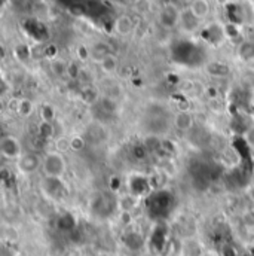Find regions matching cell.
Wrapping results in <instances>:
<instances>
[{
	"instance_id": "obj_1",
	"label": "cell",
	"mask_w": 254,
	"mask_h": 256,
	"mask_svg": "<svg viewBox=\"0 0 254 256\" xmlns=\"http://www.w3.org/2000/svg\"><path fill=\"white\" fill-rule=\"evenodd\" d=\"M67 170V161L64 155L58 151L48 152L42 158V172L45 173V177L52 179H61Z\"/></svg>"
},
{
	"instance_id": "obj_2",
	"label": "cell",
	"mask_w": 254,
	"mask_h": 256,
	"mask_svg": "<svg viewBox=\"0 0 254 256\" xmlns=\"http://www.w3.org/2000/svg\"><path fill=\"white\" fill-rule=\"evenodd\" d=\"M17 168L22 175H33L39 168H42V158L33 152H24L17 159Z\"/></svg>"
},
{
	"instance_id": "obj_3",
	"label": "cell",
	"mask_w": 254,
	"mask_h": 256,
	"mask_svg": "<svg viewBox=\"0 0 254 256\" xmlns=\"http://www.w3.org/2000/svg\"><path fill=\"white\" fill-rule=\"evenodd\" d=\"M181 11L174 3H165L159 12V22L165 28H174L180 24Z\"/></svg>"
},
{
	"instance_id": "obj_4",
	"label": "cell",
	"mask_w": 254,
	"mask_h": 256,
	"mask_svg": "<svg viewBox=\"0 0 254 256\" xmlns=\"http://www.w3.org/2000/svg\"><path fill=\"white\" fill-rule=\"evenodd\" d=\"M0 152L5 158L9 159H18L24 152L21 149L19 140L15 136H5L0 140Z\"/></svg>"
},
{
	"instance_id": "obj_5",
	"label": "cell",
	"mask_w": 254,
	"mask_h": 256,
	"mask_svg": "<svg viewBox=\"0 0 254 256\" xmlns=\"http://www.w3.org/2000/svg\"><path fill=\"white\" fill-rule=\"evenodd\" d=\"M201 20L198 18L192 11L190 8H186L181 11V15H180V27L183 28V30L186 33H195L200 30V27H201Z\"/></svg>"
},
{
	"instance_id": "obj_6",
	"label": "cell",
	"mask_w": 254,
	"mask_h": 256,
	"mask_svg": "<svg viewBox=\"0 0 254 256\" xmlns=\"http://www.w3.org/2000/svg\"><path fill=\"white\" fill-rule=\"evenodd\" d=\"M134 20L129 15H119L113 22V30L119 36H129L134 32Z\"/></svg>"
},
{
	"instance_id": "obj_7",
	"label": "cell",
	"mask_w": 254,
	"mask_h": 256,
	"mask_svg": "<svg viewBox=\"0 0 254 256\" xmlns=\"http://www.w3.org/2000/svg\"><path fill=\"white\" fill-rule=\"evenodd\" d=\"M174 127L179 131H189L193 127V115L189 110H180L174 117Z\"/></svg>"
},
{
	"instance_id": "obj_8",
	"label": "cell",
	"mask_w": 254,
	"mask_h": 256,
	"mask_svg": "<svg viewBox=\"0 0 254 256\" xmlns=\"http://www.w3.org/2000/svg\"><path fill=\"white\" fill-rule=\"evenodd\" d=\"M190 11L200 18L201 21L205 20L210 14V3H208V0H192V3H190Z\"/></svg>"
},
{
	"instance_id": "obj_9",
	"label": "cell",
	"mask_w": 254,
	"mask_h": 256,
	"mask_svg": "<svg viewBox=\"0 0 254 256\" xmlns=\"http://www.w3.org/2000/svg\"><path fill=\"white\" fill-rule=\"evenodd\" d=\"M236 52L242 61H253L254 60V42H251V40L241 42Z\"/></svg>"
},
{
	"instance_id": "obj_10",
	"label": "cell",
	"mask_w": 254,
	"mask_h": 256,
	"mask_svg": "<svg viewBox=\"0 0 254 256\" xmlns=\"http://www.w3.org/2000/svg\"><path fill=\"white\" fill-rule=\"evenodd\" d=\"M98 64H100V67L104 73L111 75V73H115L118 70L119 61H118V57L115 54H109L106 59H103Z\"/></svg>"
},
{
	"instance_id": "obj_11",
	"label": "cell",
	"mask_w": 254,
	"mask_h": 256,
	"mask_svg": "<svg viewBox=\"0 0 254 256\" xmlns=\"http://www.w3.org/2000/svg\"><path fill=\"white\" fill-rule=\"evenodd\" d=\"M207 72L211 75V76H216V78H224L231 73V67L224 63H220V61H214V63H210L207 66Z\"/></svg>"
},
{
	"instance_id": "obj_12",
	"label": "cell",
	"mask_w": 254,
	"mask_h": 256,
	"mask_svg": "<svg viewBox=\"0 0 254 256\" xmlns=\"http://www.w3.org/2000/svg\"><path fill=\"white\" fill-rule=\"evenodd\" d=\"M91 57L95 60V61H101L103 59H106V57L109 55V54H111L110 52V49H109V46L106 45V43H103V42H98V43H95L91 49Z\"/></svg>"
},
{
	"instance_id": "obj_13",
	"label": "cell",
	"mask_w": 254,
	"mask_h": 256,
	"mask_svg": "<svg viewBox=\"0 0 254 256\" xmlns=\"http://www.w3.org/2000/svg\"><path fill=\"white\" fill-rule=\"evenodd\" d=\"M35 110V104L32 100H28V98H21L18 100V106H17V112H18V115L21 117H30L32 113Z\"/></svg>"
},
{
	"instance_id": "obj_14",
	"label": "cell",
	"mask_w": 254,
	"mask_h": 256,
	"mask_svg": "<svg viewBox=\"0 0 254 256\" xmlns=\"http://www.w3.org/2000/svg\"><path fill=\"white\" fill-rule=\"evenodd\" d=\"M14 54H15V57H17L18 60H27L28 57L32 55V51H30V48L25 46V45H18L15 48Z\"/></svg>"
},
{
	"instance_id": "obj_15",
	"label": "cell",
	"mask_w": 254,
	"mask_h": 256,
	"mask_svg": "<svg viewBox=\"0 0 254 256\" xmlns=\"http://www.w3.org/2000/svg\"><path fill=\"white\" fill-rule=\"evenodd\" d=\"M150 6H152V3H150V0H137V2L134 3V8H135V11L138 12V14H147L149 11H150Z\"/></svg>"
},
{
	"instance_id": "obj_16",
	"label": "cell",
	"mask_w": 254,
	"mask_h": 256,
	"mask_svg": "<svg viewBox=\"0 0 254 256\" xmlns=\"http://www.w3.org/2000/svg\"><path fill=\"white\" fill-rule=\"evenodd\" d=\"M141 243H143V240H141V237L138 234H135V233H132V234H129L127 237V244L129 246V249L135 250V249H138L141 246Z\"/></svg>"
},
{
	"instance_id": "obj_17",
	"label": "cell",
	"mask_w": 254,
	"mask_h": 256,
	"mask_svg": "<svg viewBox=\"0 0 254 256\" xmlns=\"http://www.w3.org/2000/svg\"><path fill=\"white\" fill-rule=\"evenodd\" d=\"M97 98V91H94L92 88H85L82 91V100L87 101L88 104L94 103V100Z\"/></svg>"
},
{
	"instance_id": "obj_18",
	"label": "cell",
	"mask_w": 254,
	"mask_h": 256,
	"mask_svg": "<svg viewBox=\"0 0 254 256\" xmlns=\"http://www.w3.org/2000/svg\"><path fill=\"white\" fill-rule=\"evenodd\" d=\"M39 133H40V136L43 137V138H51L52 137V134H54V128H52V125H51V122H42V125H40V128H39Z\"/></svg>"
},
{
	"instance_id": "obj_19",
	"label": "cell",
	"mask_w": 254,
	"mask_h": 256,
	"mask_svg": "<svg viewBox=\"0 0 254 256\" xmlns=\"http://www.w3.org/2000/svg\"><path fill=\"white\" fill-rule=\"evenodd\" d=\"M67 67H69V64H66V63L61 61V60H55V61L52 63V70H54L56 75H64V73H67Z\"/></svg>"
},
{
	"instance_id": "obj_20",
	"label": "cell",
	"mask_w": 254,
	"mask_h": 256,
	"mask_svg": "<svg viewBox=\"0 0 254 256\" xmlns=\"http://www.w3.org/2000/svg\"><path fill=\"white\" fill-rule=\"evenodd\" d=\"M83 146H85L83 137H73V138H70V149H72V151L79 152V151L83 149Z\"/></svg>"
},
{
	"instance_id": "obj_21",
	"label": "cell",
	"mask_w": 254,
	"mask_h": 256,
	"mask_svg": "<svg viewBox=\"0 0 254 256\" xmlns=\"http://www.w3.org/2000/svg\"><path fill=\"white\" fill-rule=\"evenodd\" d=\"M245 141L251 149H254V125L245 131Z\"/></svg>"
},
{
	"instance_id": "obj_22",
	"label": "cell",
	"mask_w": 254,
	"mask_h": 256,
	"mask_svg": "<svg viewBox=\"0 0 254 256\" xmlns=\"http://www.w3.org/2000/svg\"><path fill=\"white\" fill-rule=\"evenodd\" d=\"M77 54H79V59L80 60H87L88 57H91V51L87 46H79L77 48Z\"/></svg>"
},
{
	"instance_id": "obj_23",
	"label": "cell",
	"mask_w": 254,
	"mask_h": 256,
	"mask_svg": "<svg viewBox=\"0 0 254 256\" xmlns=\"http://www.w3.org/2000/svg\"><path fill=\"white\" fill-rule=\"evenodd\" d=\"M67 73H69V76H72V78H77L82 72H80V69L76 66V64H69V67H67Z\"/></svg>"
},
{
	"instance_id": "obj_24",
	"label": "cell",
	"mask_w": 254,
	"mask_h": 256,
	"mask_svg": "<svg viewBox=\"0 0 254 256\" xmlns=\"http://www.w3.org/2000/svg\"><path fill=\"white\" fill-rule=\"evenodd\" d=\"M224 256H236L234 247H231V246H224Z\"/></svg>"
},
{
	"instance_id": "obj_25",
	"label": "cell",
	"mask_w": 254,
	"mask_h": 256,
	"mask_svg": "<svg viewBox=\"0 0 254 256\" xmlns=\"http://www.w3.org/2000/svg\"><path fill=\"white\" fill-rule=\"evenodd\" d=\"M127 2H128V3H132V5H134V3L137 2V0H127Z\"/></svg>"
},
{
	"instance_id": "obj_26",
	"label": "cell",
	"mask_w": 254,
	"mask_h": 256,
	"mask_svg": "<svg viewBox=\"0 0 254 256\" xmlns=\"http://www.w3.org/2000/svg\"><path fill=\"white\" fill-rule=\"evenodd\" d=\"M2 2H3V5H6V0H2Z\"/></svg>"
}]
</instances>
